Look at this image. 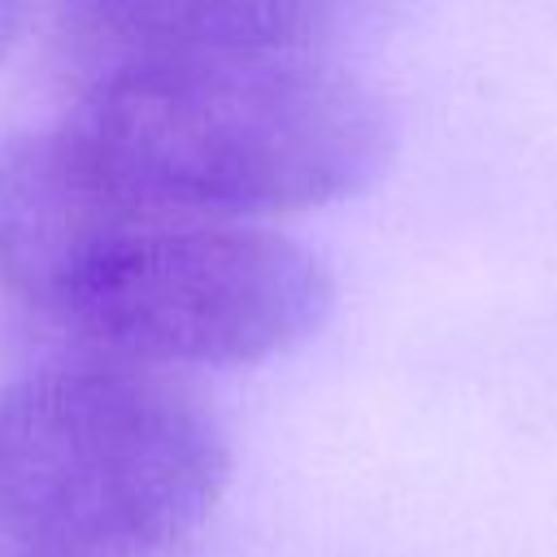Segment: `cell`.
Listing matches in <instances>:
<instances>
[{
  "mask_svg": "<svg viewBox=\"0 0 557 557\" xmlns=\"http://www.w3.org/2000/svg\"><path fill=\"white\" fill-rule=\"evenodd\" d=\"M0 292L131 366H248L331 313L322 257L144 200L52 135L0 139Z\"/></svg>",
  "mask_w": 557,
  "mask_h": 557,
  "instance_id": "obj_1",
  "label": "cell"
},
{
  "mask_svg": "<svg viewBox=\"0 0 557 557\" xmlns=\"http://www.w3.org/2000/svg\"><path fill=\"white\" fill-rule=\"evenodd\" d=\"M61 135L117 187L222 222L357 196L396 139L383 96L318 57L109 70Z\"/></svg>",
  "mask_w": 557,
  "mask_h": 557,
  "instance_id": "obj_2",
  "label": "cell"
},
{
  "mask_svg": "<svg viewBox=\"0 0 557 557\" xmlns=\"http://www.w3.org/2000/svg\"><path fill=\"white\" fill-rule=\"evenodd\" d=\"M226 479L218 418L152 366L100 357L0 387V553L165 557Z\"/></svg>",
  "mask_w": 557,
  "mask_h": 557,
  "instance_id": "obj_3",
  "label": "cell"
},
{
  "mask_svg": "<svg viewBox=\"0 0 557 557\" xmlns=\"http://www.w3.org/2000/svg\"><path fill=\"white\" fill-rule=\"evenodd\" d=\"M348 0H57L61 35L109 70L313 57Z\"/></svg>",
  "mask_w": 557,
  "mask_h": 557,
  "instance_id": "obj_4",
  "label": "cell"
},
{
  "mask_svg": "<svg viewBox=\"0 0 557 557\" xmlns=\"http://www.w3.org/2000/svg\"><path fill=\"white\" fill-rule=\"evenodd\" d=\"M26 9H30V0H0V57H4L9 44L17 39V30H22V22H26Z\"/></svg>",
  "mask_w": 557,
  "mask_h": 557,
  "instance_id": "obj_5",
  "label": "cell"
},
{
  "mask_svg": "<svg viewBox=\"0 0 557 557\" xmlns=\"http://www.w3.org/2000/svg\"><path fill=\"white\" fill-rule=\"evenodd\" d=\"M0 557H22V553H0Z\"/></svg>",
  "mask_w": 557,
  "mask_h": 557,
  "instance_id": "obj_6",
  "label": "cell"
}]
</instances>
